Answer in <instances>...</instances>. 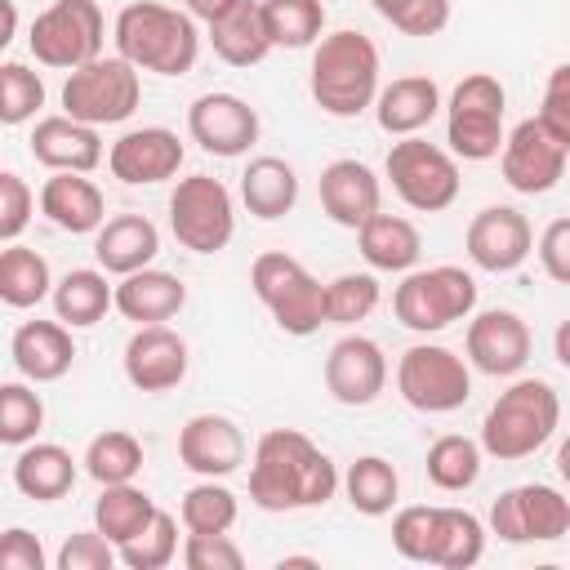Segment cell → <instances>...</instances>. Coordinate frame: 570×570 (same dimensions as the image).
Segmentation results:
<instances>
[{"label": "cell", "instance_id": "1", "mask_svg": "<svg viewBox=\"0 0 570 570\" xmlns=\"http://www.w3.org/2000/svg\"><path fill=\"white\" fill-rule=\"evenodd\" d=\"M343 476L325 450L312 445L298 428H272L254 445L249 463V499L263 512H298L325 508L338 494Z\"/></svg>", "mask_w": 570, "mask_h": 570}, {"label": "cell", "instance_id": "2", "mask_svg": "<svg viewBox=\"0 0 570 570\" xmlns=\"http://www.w3.org/2000/svg\"><path fill=\"white\" fill-rule=\"evenodd\" d=\"M379 49L365 31H330L316 40L312 49V71H307V89L316 98V107L325 116H338V120H352L361 116L365 107H374L379 98Z\"/></svg>", "mask_w": 570, "mask_h": 570}, {"label": "cell", "instance_id": "3", "mask_svg": "<svg viewBox=\"0 0 570 570\" xmlns=\"http://www.w3.org/2000/svg\"><path fill=\"white\" fill-rule=\"evenodd\" d=\"M116 53L129 58L138 71H156V76H187L200 58V31L196 18L156 0H138L125 4L116 13Z\"/></svg>", "mask_w": 570, "mask_h": 570}, {"label": "cell", "instance_id": "4", "mask_svg": "<svg viewBox=\"0 0 570 570\" xmlns=\"http://www.w3.org/2000/svg\"><path fill=\"white\" fill-rule=\"evenodd\" d=\"M561 423L557 387L543 379H517L508 392L494 396V405L481 419V450L499 463L530 459L539 445L552 441Z\"/></svg>", "mask_w": 570, "mask_h": 570}, {"label": "cell", "instance_id": "5", "mask_svg": "<svg viewBox=\"0 0 570 570\" xmlns=\"http://www.w3.org/2000/svg\"><path fill=\"white\" fill-rule=\"evenodd\" d=\"M249 285H254L258 303L272 312L281 334L307 338L321 325H330V316H325V285L298 258H289L281 249L258 254L254 267H249Z\"/></svg>", "mask_w": 570, "mask_h": 570}, {"label": "cell", "instance_id": "6", "mask_svg": "<svg viewBox=\"0 0 570 570\" xmlns=\"http://www.w3.org/2000/svg\"><path fill=\"white\" fill-rule=\"evenodd\" d=\"M392 312L405 330L436 334V330L468 321L476 312V281L454 263L405 272V281L392 289Z\"/></svg>", "mask_w": 570, "mask_h": 570}, {"label": "cell", "instance_id": "7", "mask_svg": "<svg viewBox=\"0 0 570 570\" xmlns=\"http://www.w3.org/2000/svg\"><path fill=\"white\" fill-rule=\"evenodd\" d=\"M138 98H142V80H138V67L120 53H102L76 71H67V85H62V107L67 116L85 120V125H120L138 111Z\"/></svg>", "mask_w": 570, "mask_h": 570}, {"label": "cell", "instance_id": "8", "mask_svg": "<svg viewBox=\"0 0 570 570\" xmlns=\"http://www.w3.org/2000/svg\"><path fill=\"white\" fill-rule=\"evenodd\" d=\"M383 169H387L392 191L419 214H441L459 200V156L419 134L396 138Z\"/></svg>", "mask_w": 570, "mask_h": 570}, {"label": "cell", "instance_id": "9", "mask_svg": "<svg viewBox=\"0 0 570 570\" xmlns=\"http://www.w3.org/2000/svg\"><path fill=\"white\" fill-rule=\"evenodd\" d=\"M503 85L490 71H472L450 94L445 142L459 160H494L503 151Z\"/></svg>", "mask_w": 570, "mask_h": 570}, {"label": "cell", "instance_id": "10", "mask_svg": "<svg viewBox=\"0 0 570 570\" xmlns=\"http://www.w3.org/2000/svg\"><path fill=\"white\" fill-rule=\"evenodd\" d=\"M102 40H107V18L98 0H53L45 13H36L27 36L36 62L58 71H76L102 58Z\"/></svg>", "mask_w": 570, "mask_h": 570}, {"label": "cell", "instance_id": "11", "mask_svg": "<svg viewBox=\"0 0 570 570\" xmlns=\"http://www.w3.org/2000/svg\"><path fill=\"white\" fill-rule=\"evenodd\" d=\"M396 392L419 414H450V410L468 405V396H472L468 356H459L441 343H414L396 361Z\"/></svg>", "mask_w": 570, "mask_h": 570}, {"label": "cell", "instance_id": "12", "mask_svg": "<svg viewBox=\"0 0 570 570\" xmlns=\"http://www.w3.org/2000/svg\"><path fill=\"white\" fill-rule=\"evenodd\" d=\"M169 232L191 254H218L236 236V200L232 191L209 174L178 178L169 196Z\"/></svg>", "mask_w": 570, "mask_h": 570}, {"label": "cell", "instance_id": "13", "mask_svg": "<svg viewBox=\"0 0 570 570\" xmlns=\"http://www.w3.org/2000/svg\"><path fill=\"white\" fill-rule=\"evenodd\" d=\"M490 534L503 543H552L570 534V499L552 485H512L490 503Z\"/></svg>", "mask_w": 570, "mask_h": 570}, {"label": "cell", "instance_id": "14", "mask_svg": "<svg viewBox=\"0 0 570 570\" xmlns=\"http://www.w3.org/2000/svg\"><path fill=\"white\" fill-rule=\"evenodd\" d=\"M566 160H570V142H561L539 116L521 120L508 138H503V151H499V169H503V183L521 196H543L561 183L566 174Z\"/></svg>", "mask_w": 570, "mask_h": 570}, {"label": "cell", "instance_id": "15", "mask_svg": "<svg viewBox=\"0 0 570 570\" xmlns=\"http://www.w3.org/2000/svg\"><path fill=\"white\" fill-rule=\"evenodd\" d=\"M463 352H468L472 370H481L490 379H512L530 361V325L508 307L476 312V316H468Z\"/></svg>", "mask_w": 570, "mask_h": 570}, {"label": "cell", "instance_id": "16", "mask_svg": "<svg viewBox=\"0 0 570 570\" xmlns=\"http://www.w3.org/2000/svg\"><path fill=\"white\" fill-rule=\"evenodd\" d=\"M187 134L209 156H245L258 142V111L236 94H200L187 107Z\"/></svg>", "mask_w": 570, "mask_h": 570}, {"label": "cell", "instance_id": "17", "mask_svg": "<svg viewBox=\"0 0 570 570\" xmlns=\"http://www.w3.org/2000/svg\"><path fill=\"white\" fill-rule=\"evenodd\" d=\"M183 142L174 129L165 125H142V129H129L120 134L111 147H107V169L111 178L129 183V187H151V183H165L183 169Z\"/></svg>", "mask_w": 570, "mask_h": 570}, {"label": "cell", "instance_id": "18", "mask_svg": "<svg viewBox=\"0 0 570 570\" xmlns=\"http://www.w3.org/2000/svg\"><path fill=\"white\" fill-rule=\"evenodd\" d=\"M463 245H468V258L481 272H494L499 276V272H517L530 258L534 232H530V223H525L521 209H512V205H485L481 214H472Z\"/></svg>", "mask_w": 570, "mask_h": 570}, {"label": "cell", "instance_id": "19", "mask_svg": "<svg viewBox=\"0 0 570 570\" xmlns=\"http://www.w3.org/2000/svg\"><path fill=\"white\" fill-rule=\"evenodd\" d=\"M387 387V356L374 338L365 334H343L330 356H325V392L338 401V405H370L379 401V392Z\"/></svg>", "mask_w": 570, "mask_h": 570}, {"label": "cell", "instance_id": "20", "mask_svg": "<svg viewBox=\"0 0 570 570\" xmlns=\"http://www.w3.org/2000/svg\"><path fill=\"white\" fill-rule=\"evenodd\" d=\"M120 365L138 392H169L187 379V343L169 325H138L125 343Z\"/></svg>", "mask_w": 570, "mask_h": 570}, {"label": "cell", "instance_id": "21", "mask_svg": "<svg viewBox=\"0 0 570 570\" xmlns=\"http://www.w3.org/2000/svg\"><path fill=\"white\" fill-rule=\"evenodd\" d=\"M178 459L196 476H232L245 463V432L227 414H191L178 428Z\"/></svg>", "mask_w": 570, "mask_h": 570}, {"label": "cell", "instance_id": "22", "mask_svg": "<svg viewBox=\"0 0 570 570\" xmlns=\"http://www.w3.org/2000/svg\"><path fill=\"white\" fill-rule=\"evenodd\" d=\"M31 156L53 174H89L102 165V138L98 125H85L76 116H45L31 129Z\"/></svg>", "mask_w": 570, "mask_h": 570}, {"label": "cell", "instance_id": "23", "mask_svg": "<svg viewBox=\"0 0 570 570\" xmlns=\"http://www.w3.org/2000/svg\"><path fill=\"white\" fill-rule=\"evenodd\" d=\"M316 196H321V209L330 223L338 227H361L379 214V200H383V187L374 178L370 165L361 160H330L321 169V183H316Z\"/></svg>", "mask_w": 570, "mask_h": 570}, {"label": "cell", "instance_id": "24", "mask_svg": "<svg viewBox=\"0 0 570 570\" xmlns=\"http://www.w3.org/2000/svg\"><path fill=\"white\" fill-rule=\"evenodd\" d=\"M9 356L18 365V374L27 383H58L71 361H76V343H71V325L62 321H22L13 330V343H9Z\"/></svg>", "mask_w": 570, "mask_h": 570}, {"label": "cell", "instance_id": "25", "mask_svg": "<svg viewBox=\"0 0 570 570\" xmlns=\"http://www.w3.org/2000/svg\"><path fill=\"white\" fill-rule=\"evenodd\" d=\"M156 254H160V232L147 214H116L94 232V258L111 276L142 272L151 267Z\"/></svg>", "mask_w": 570, "mask_h": 570}, {"label": "cell", "instance_id": "26", "mask_svg": "<svg viewBox=\"0 0 570 570\" xmlns=\"http://www.w3.org/2000/svg\"><path fill=\"white\" fill-rule=\"evenodd\" d=\"M40 214L58 232L85 236V232H98L107 223V200H102L94 178H85V174H53L40 187Z\"/></svg>", "mask_w": 570, "mask_h": 570}, {"label": "cell", "instance_id": "27", "mask_svg": "<svg viewBox=\"0 0 570 570\" xmlns=\"http://www.w3.org/2000/svg\"><path fill=\"white\" fill-rule=\"evenodd\" d=\"M183 303H187V285L174 272H160V267L129 272L116 285V312L134 325H165L169 316L183 312Z\"/></svg>", "mask_w": 570, "mask_h": 570}, {"label": "cell", "instance_id": "28", "mask_svg": "<svg viewBox=\"0 0 570 570\" xmlns=\"http://www.w3.org/2000/svg\"><path fill=\"white\" fill-rule=\"evenodd\" d=\"M441 111V89L432 76H396L392 85L379 89L374 98V116L379 129L392 138H410L423 125H432V116Z\"/></svg>", "mask_w": 570, "mask_h": 570}, {"label": "cell", "instance_id": "29", "mask_svg": "<svg viewBox=\"0 0 570 570\" xmlns=\"http://www.w3.org/2000/svg\"><path fill=\"white\" fill-rule=\"evenodd\" d=\"M209 45L227 67L263 62L276 49L267 18H263V0H236V9H227L218 22H209Z\"/></svg>", "mask_w": 570, "mask_h": 570}, {"label": "cell", "instance_id": "30", "mask_svg": "<svg viewBox=\"0 0 570 570\" xmlns=\"http://www.w3.org/2000/svg\"><path fill=\"white\" fill-rule=\"evenodd\" d=\"M356 245H361V258L374 267V272H414L419 254H423V236L410 218L401 214H374L370 223L356 227Z\"/></svg>", "mask_w": 570, "mask_h": 570}, {"label": "cell", "instance_id": "31", "mask_svg": "<svg viewBox=\"0 0 570 570\" xmlns=\"http://www.w3.org/2000/svg\"><path fill=\"white\" fill-rule=\"evenodd\" d=\"M13 485L36 503H53V499L71 494V485H76L71 450H62L53 441H27L13 459Z\"/></svg>", "mask_w": 570, "mask_h": 570}, {"label": "cell", "instance_id": "32", "mask_svg": "<svg viewBox=\"0 0 570 570\" xmlns=\"http://www.w3.org/2000/svg\"><path fill=\"white\" fill-rule=\"evenodd\" d=\"M240 200L254 218L272 223V218H285L298 200V174L294 165H285L281 156H254L240 174Z\"/></svg>", "mask_w": 570, "mask_h": 570}, {"label": "cell", "instance_id": "33", "mask_svg": "<svg viewBox=\"0 0 570 570\" xmlns=\"http://www.w3.org/2000/svg\"><path fill=\"white\" fill-rule=\"evenodd\" d=\"M116 307V285H107V272L98 267H71L62 281H53V312L71 330H89Z\"/></svg>", "mask_w": 570, "mask_h": 570}, {"label": "cell", "instance_id": "34", "mask_svg": "<svg viewBox=\"0 0 570 570\" xmlns=\"http://www.w3.org/2000/svg\"><path fill=\"white\" fill-rule=\"evenodd\" d=\"M156 512H160L156 499H151L147 490H138L134 481H125V485H102V494H98V503H94V525H98L116 548H125L134 534L147 530V521H151Z\"/></svg>", "mask_w": 570, "mask_h": 570}, {"label": "cell", "instance_id": "35", "mask_svg": "<svg viewBox=\"0 0 570 570\" xmlns=\"http://www.w3.org/2000/svg\"><path fill=\"white\" fill-rule=\"evenodd\" d=\"M0 298L4 307H36L45 298H53V272L45 263V254L27 249V245H4L0 254Z\"/></svg>", "mask_w": 570, "mask_h": 570}, {"label": "cell", "instance_id": "36", "mask_svg": "<svg viewBox=\"0 0 570 570\" xmlns=\"http://www.w3.org/2000/svg\"><path fill=\"white\" fill-rule=\"evenodd\" d=\"M343 494L347 503L361 512V517H387L396 508V494H401V476L387 459L379 454H365L356 459L347 472H343Z\"/></svg>", "mask_w": 570, "mask_h": 570}, {"label": "cell", "instance_id": "37", "mask_svg": "<svg viewBox=\"0 0 570 570\" xmlns=\"http://www.w3.org/2000/svg\"><path fill=\"white\" fill-rule=\"evenodd\" d=\"M85 472L98 481V485H125L142 472V441L134 432H120V428H107L98 432L89 445H85Z\"/></svg>", "mask_w": 570, "mask_h": 570}, {"label": "cell", "instance_id": "38", "mask_svg": "<svg viewBox=\"0 0 570 570\" xmlns=\"http://www.w3.org/2000/svg\"><path fill=\"white\" fill-rule=\"evenodd\" d=\"M481 441H472V436H459V432H445V436H436L432 445H428V481L436 485V490H468V485H476V476H481Z\"/></svg>", "mask_w": 570, "mask_h": 570}, {"label": "cell", "instance_id": "39", "mask_svg": "<svg viewBox=\"0 0 570 570\" xmlns=\"http://www.w3.org/2000/svg\"><path fill=\"white\" fill-rule=\"evenodd\" d=\"M481 552H485V525H481V517H472L468 508H441L432 566H441V570H468V566L481 561Z\"/></svg>", "mask_w": 570, "mask_h": 570}, {"label": "cell", "instance_id": "40", "mask_svg": "<svg viewBox=\"0 0 570 570\" xmlns=\"http://www.w3.org/2000/svg\"><path fill=\"white\" fill-rule=\"evenodd\" d=\"M178 517H183V530H196V534H227L240 517V503L227 485H218V476H205L200 485H191L178 503Z\"/></svg>", "mask_w": 570, "mask_h": 570}, {"label": "cell", "instance_id": "41", "mask_svg": "<svg viewBox=\"0 0 570 570\" xmlns=\"http://www.w3.org/2000/svg\"><path fill=\"white\" fill-rule=\"evenodd\" d=\"M263 18L276 49H307L321 40L325 4L321 0H263Z\"/></svg>", "mask_w": 570, "mask_h": 570}, {"label": "cell", "instance_id": "42", "mask_svg": "<svg viewBox=\"0 0 570 570\" xmlns=\"http://www.w3.org/2000/svg\"><path fill=\"white\" fill-rule=\"evenodd\" d=\"M178 521L183 517H174V512H156L147 521V530L134 534L120 548V566H129V570H165L178 557Z\"/></svg>", "mask_w": 570, "mask_h": 570}, {"label": "cell", "instance_id": "43", "mask_svg": "<svg viewBox=\"0 0 570 570\" xmlns=\"http://www.w3.org/2000/svg\"><path fill=\"white\" fill-rule=\"evenodd\" d=\"M45 107V80L27 62H4L0 67V120L4 125H27Z\"/></svg>", "mask_w": 570, "mask_h": 570}, {"label": "cell", "instance_id": "44", "mask_svg": "<svg viewBox=\"0 0 570 570\" xmlns=\"http://www.w3.org/2000/svg\"><path fill=\"white\" fill-rule=\"evenodd\" d=\"M379 307V281L370 272H343L325 285V316L330 325H356Z\"/></svg>", "mask_w": 570, "mask_h": 570}, {"label": "cell", "instance_id": "45", "mask_svg": "<svg viewBox=\"0 0 570 570\" xmlns=\"http://www.w3.org/2000/svg\"><path fill=\"white\" fill-rule=\"evenodd\" d=\"M40 428H45V401L27 383H4L0 387V441L22 450L27 441H36Z\"/></svg>", "mask_w": 570, "mask_h": 570}, {"label": "cell", "instance_id": "46", "mask_svg": "<svg viewBox=\"0 0 570 570\" xmlns=\"http://www.w3.org/2000/svg\"><path fill=\"white\" fill-rule=\"evenodd\" d=\"M436 517H441V508H428V503L401 508L396 521H392V548L405 561L432 566V552H436Z\"/></svg>", "mask_w": 570, "mask_h": 570}, {"label": "cell", "instance_id": "47", "mask_svg": "<svg viewBox=\"0 0 570 570\" xmlns=\"http://www.w3.org/2000/svg\"><path fill=\"white\" fill-rule=\"evenodd\" d=\"M116 561H120V548L98 525L67 534L58 548V570H111Z\"/></svg>", "mask_w": 570, "mask_h": 570}, {"label": "cell", "instance_id": "48", "mask_svg": "<svg viewBox=\"0 0 570 570\" xmlns=\"http://www.w3.org/2000/svg\"><path fill=\"white\" fill-rule=\"evenodd\" d=\"M183 566L187 570H240L245 552L232 543V534H196V530H187Z\"/></svg>", "mask_w": 570, "mask_h": 570}, {"label": "cell", "instance_id": "49", "mask_svg": "<svg viewBox=\"0 0 570 570\" xmlns=\"http://www.w3.org/2000/svg\"><path fill=\"white\" fill-rule=\"evenodd\" d=\"M31 209H36V196H31L27 178L4 169L0 174V240L4 245H13L22 236V227L31 223Z\"/></svg>", "mask_w": 570, "mask_h": 570}, {"label": "cell", "instance_id": "50", "mask_svg": "<svg viewBox=\"0 0 570 570\" xmlns=\"http://www.w3.org/2000/svg\"><path fill=\"white\" fill-rule=\"evenodd\" d=\"M539 120H543L561 142H570V62L552 67V76H548V85H543Z\"/></svg>", "mask_w": 570, "mask_h": 570}, {"label": "cell", "instance_id": "51", "mask_svg": "<svg viewBox=\"0 0 570 570\" xmlns=\"http://www.w3.org/2000/svg\"><path fill=\"white\" fill-rule=\"evenodd\" d=\"M392 27L405 36H441L450 27V0H405Z\"/></svg>", "mask_w": 570, "mask_h": 570}, {"label": "cell", "instance_id": "52", "mask_svg": "<svg viewBox=\"0 0 570 570\" xmlns=\"http://www.w3.org/2000/svg\"><path fill=\"white\" fill-rule=\"evenodd\" d=\"M0 570H45V548L31 530L9 525L0 534Z\"/></svg>", "mask_w": 570, "mask_h": 570}, {"label": "cell", "instance_id": "53", "mask_svg": "<svg viewBox=\"0 0 570 570\" xmlns=\"http://www.w3.org/2000/svg\"><path fill=\"white\" fill-rule=\"evenodd\" d=\"M539 263H543V272L552 281L570 285V218H557V223L543 227V236H539Z\"/></svg>", "mask_w": 570, "mask_h": 570}, {"label": "cell", "instance_id": "54", "mask_svg": "<svg viewBox=\"0 0 570 570\" xmlns=\"http://www.w3.org/2000/svg\"><path fill=\"white\" fill-rule=\"evenodd\" d=\"M183 4H187V13H191V18H200L205 27H209V22H218L227 9H236V0H183Z\"/></svg>", "mask_w": 570, "mask_h": 570}, {"label": "cell", "instance_id": "55", "mask_svg": "<svg viewBox=\"0 0 570 570\" xmlns=\"http://www.w3.org/2000/svg\"><path fill=\"white\" fill-rule=\"evenodd\" d=\"M552 352H557V361L570 370V321L557 325V334H552Z\"/></svg>", "mask_w": 570, "mask_h": 570}, {"label": "cell", "instance_id": "56", "mask_svg": "<svg viewBox=\"0 0 570 570\" xmlns=\"http://www.w3.org/2000/svg\"><path fill=\"white\" fill-rule=\"evenodd\" d=\"M0 9H4V36H0V45H9L13 31H18V9H13V0H0Z\"/></svg>", "mask_w": 570, "mask_h": 570}, {"label": "cell", "instance_id": "57", "mask_svg": "<svg viewBox=\"0 0 570 570\" xmlns=\"http://www.w3.org/2000/svg\"><path fill=\"white\" fill-rule=\"evenodd\" d=\"M557 472H561V481L570 485V436H566L561 450H557Z\"/></svg>", "mask_w": 570, "mask_h": 570}, {"label": "cell", "instance_id": "58", "mask_svg": "<svg viewBox=\"0 0 570 570\" xmlns=\"http://www.w3.org/2000/svg\"><path fill=\"white\" fill-rule=\"evenodd\" d=\"M370 4H374V9H379V13L387 18V22H392V18H396V13L405 9V0H370Z\"/></svg>", "mask_w": 570, "mask_h": 570}]
</instances>
